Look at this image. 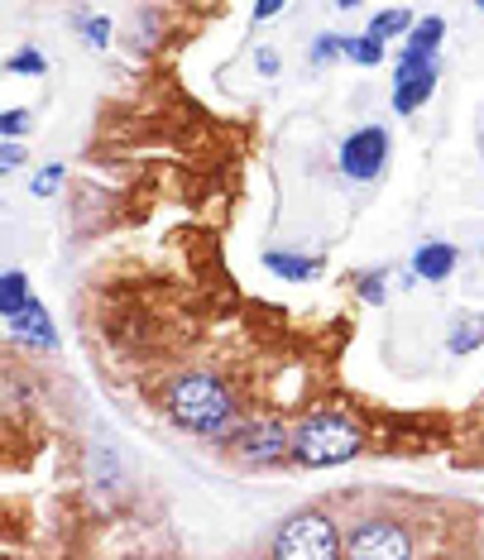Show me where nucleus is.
<instances>
[{
	"label": "nucleus",
	"mask_w": 484,
	"mask_h": 560,
	"mask_svg": "<svg viewBox=\"0 0 484 560\" xmlns=\"http://www.w3.org/2000/svg\"><path fill=\"white\" fill-rule=\"evenodd\" d=\"M24 130H30V110H5V116H0V135L5 139H20Z\"/></svg>",
	"instance_id": "20"
},
{
	"label": "nucleus",
	"mask_w": 484,
	"mask_h": 560,
	"mask_svg": "<svg viewBox=\"0 0 484 560\" xmlns=\"http://www.w3.org/2000/svg\"><path fill=\"white\" fill-rule=\"evenodd\" d=\"M24 163V149H20V139H5V144H0V173H15Z\"/></svg>",
	"instance_id": "22"
},
{
	"label": "nucleus",
	"mask_w": 484,
	"mask_h": 560,
	"mask_svg": "<svg viewBox=\"0 0 484 560\" xmlns=\"http://www.w3.org/2000/svg\"><path fill=\"white\" fill-rule=\"evenodd\" d=\"M254 62H260L264 78H274V72H278V54H274V48H260V54H254Z\"/></svg>",
	"instance_id": "24"
},
{
	"label": "nucleus",
	"mask_w": 484,
	"mask_h": 560,
	"mask_svg": "<svg viewBox=\"0 0 484 560\" xmlns=\"http://www.w3.org/2000/svg\"><path fill=\"white\" fill-rule=\"evenodd\" d=\"M226 445L250 465H274L292 451V431H284L274 417H250V422H240L231 436H226Z\"/></svg>",
	"instance_id": "6"
},
{
	"label": "nucleus",
	"mask_w": 484,
	"mask_h": 560,
	"mask_svg": "<svg viewBox=\"0 0 484 560\" xmlns=\"http://www.w3.org/2000/svg\"><path fill=\"white\" fill-rule=\"evenodd\" d=\"M5 330H10V340H20V346H34V350H54L58 346V330H54V316H48V307L39 298L30 302L24 312H15L5 322Z\"/></svg>",
	"instance_id": "7"
},
{
	"label": "nucleus",
	"mask_w": 484,
	"mask_h": 560,
	"mask_svg": "<svg viewBox=\"0 0 484 560\" xmlns=\"http://www.w3.org/2000/svg\"><path fill=\"white\" fill-rule=\"evenodd\" d=\"M78 24H82V34H87V44L92 48H106L111 44V20H101V15H78Z\"/></svg>",
	"instance_id": "18"
},
{
	"label": "nucleus",
	"mask_w": 484,
	"mask_h": 560,
	"mask_svg": "<svg viewBox=\"0 0 484 560\" xmlns=\"http://www.w3.org/2000/svg\"><path fill=\"white\" fill-rule=\"evenodd\" d=\"M461 264V254H456V245H423L413 254V273L427 278V283H441V278H451V269Z\"/></svg>",
	"instance_id": "9"
},
{
	"label": "nucleus",
	"mask_w": 484,
	"mask_h": 560,
	"mask_svg": "<svg viewBox=\"0 0 484 560\" xmlns=\"http://www.w3.org/2000/svg\"><path fill=\"white\" fill-rule=\"evenodd\" d=\"M346 560H417V537L399 517H360L346 532Z\"/></svg>",
	"instance_id": "4"
},
{
	"label": "nucleus",
	"mask_w": 484,
	"mask_h": 560,
	"mask_svg": "<svg viewBox=\"0 0 484 560\" xmlns=\"http://www.w3.org/2000/svg\"><path fill=\"white\" fill-rule=\"evenodd\" d=\"M44 68H48V58L39 48H15L5 58V72H15V78H44Z\"/></svg>",
	"instance_id": "15"
},
{
	"label": "nucleus",
	"mask_w": 484,
	"mask_h": 560,
	"mask_svg": "<svg viewBox=\"0 0 484 560\" xmlns=\"http://www.w3.org/2000/svg\"><path fill=\"white\" fill-rule=\"evenodd\" d=\"M441 34H446V20H441V15H427L413 34H407V48H403V54H413V58H437Z\"/></svg>",
	"instance_id": "11"
},
{
	"label": "nucleus",
	"mask_w": 484,
	"mask_h": 560,
	"mask_svg": "<svg viewBox=\"0 0 484 560\" xmlns=\"http://www.w3.org/2000/svg\"><path fill=\"white\" fill-rule=\"evenodd\" d=\"M163 412H169V422L177 431L201 436V441H226L240 427L235 393L216 374H207V369H187V374L169 378V388H163Z\"/></svg>",
	"instance_id": "1"
},
{
	"label": "nucleus",
	"mask_w": 484,
	"mask_h": 560,
	"mask_svg": "<svg viewBox=\"0 0 484 560\" xmlns=\"http://www.w3.org/2000/svg\"><path fill=\"white\" fill-rule=\"evenodd\" d=\"M58 183H62V163H48V168L34 173V187H30V192H34V197H54Z\"/></svg>",
	"instance_id": "19"
},
{
	"label": "nucleus",
	"mask_w": 484,
	"mask_h": 560,
	"mask_svg": "<svg viewBox=\"0 0 484 560\" xmlns=\"http://www.w3.org/2000/svg\"><path fill=\"white\" fill-rule=\"evenodd\" d=\"M331 54H341V34H322V39L312 44V68H322Z\"/></svg>",
	"instance_id": "21"
},
{
	"label": "nucleus",
	"mask_w": 484,
	"mask_h": 560,
	"mask_svg": "<svg viewBox=\"0 0 484 560\" xmlns=\"http://www.w3.org/2000/svg\"><path fill=\"white\" fill-rule=\"evenodd\" d=\"M355 292H360V302H384V292H389V273L384 269H369L355 278Z\"/></svg>",
	"instance_id": "17"
},
{
	"label": "nucleus",
	"mask_w": 484,
	"mask_h": 560,
	"mask_svg": "<svg viewBox=\"0 0 484 560\" xmlns=\"http://www.w3.org/2000/svg\"><path fill=\"white\" fill-rule=\"evenodd\" d=\"M341 54L350 62H360V68H379V62H384V48L374 39H346V34H341Z\"/></svg>",
	"instance_id": "16"
},
{
	"label": "nucleus",
	"mask_w": 484,
	"mask_h": 560,
	"mask_svg": "<svg viewBox=\"0 0 484 560\" xmlns=\"http://www.w3.org/2000/svg\"><path fill=\"white\" fill-rule=\"evenodd\" d=\"M346 556V541H341V527L316 508H298L278 522L274 532V560H341Z\"/></svg>",
	"instance_id": "3"
},
{
	"label": "nucleus",
	"mask_w": 484,
	"mask_h": 560,
	"mask_svg": "<svg viewBox=\"0 0 484 560\" xmlns=\"http://www.w3.org/2000/svg\"><path fill=\"white\" fill-rule=\"evenodd\" d=\"M403 30H413V10H403V5H393V10H379L374 20H369V30H365V39H374L379 48H384L393 34H403Z\"/></svg>",
	"instance_id": "10"
},
{
	"label": "nucleus",
	"mask_w": 484,
	"mask_h": 560,
	"mask_svg": "<svg viewBox=\"0 0 484 560\" xmlns=\"http://www.w3.org/2000/svg\"><path fill=\"white\" fill-rule=\"evenodd\" d=\"M336 168L346 173L350 183H374V177H384V168H389L384 125H365V130L346 135V144H341V154H336Z\"/></svg>",
	"instance_id": "5"
},
{
	"label": "nucleus",
	"mask_w": 484,
	"mask_h": 560,
	"mask_svg": "<svg viewBox=\"0 0 484 560\" xmlns=\"http://www.w3.org/2000/svg\"><path fill=\"white\" fill-rule=\"evenodd\" d=\"M360 451H365V427L350 412H341V407H322V412H308L292 427L288 455L302 469H336V465H350Z\"/></svg>",
	"instance_id": "2"
},
{
	"label": "nucleus",
	"mask_w": 484,
	"mask_h": 560,
	"mask_svg": "<svg viewBox=\"0 0 484 560\" xmlns=\"http://www.w3.org/2000/svg\"><path fill=\"white\" fill-rule=\"evenodd\" d=\"M254 24H264V20H274V15H284V0H260V5L250 10Z\"/></svg>",
	"instance_id": "23"
},
{
	"label": "nucleus",
	"mask_w": 484,
	"mask_h": 560,
	"mask_svg": "<svg viewBox=\"0 0 484 560\" xmlns=\"http://www.w3.org/2000/svg\"><path fill=\"white\" fill-rule=\"evenodd\" d=\"M30 302H34V298H30V283H24V273H20V269H10L5 278H0V316L10 322V316L24 312Z\"/></svg>",
	"instance_id": "14"
},
{
	"label": "nucleus",
	"mask_w": 484,
	"mask_h": 560,
	"mask_svg": "<svg viewBox=\"0 0 484 560\" xmlns=\"http://www.w3.org/2000/svg\"><path fill=\"white\" fill-rule=\"evenodd\" d=\"M480 346H484V316L465 312L461 322L451 326V336H446V350H451V354H470V350H480Z\"/></svg>",
	"instance_id": "13"
},
{
	"label": "nucleus",
	"mask_w": 484,
	"mask_h": 560,
	"mask_svg": "<svg viewBox=\"0 0 484 560\" xmlns=\"http://www.w3.org/2000/svg\"><path fill=\"white\" fill-rule=\"evenodd\" d=\"M437 72H427V78H417V82H407V86H393V110H403V116L423 110L427 101H431V92H437Z\"/></svg>",
	"instance_id": "12"
},
{
	"label": "nucleus",
	"mask_w": 484,
	"mask_h": 560,
	"mask_svg": "<svg viewBox=\"0 0 484 560\" xmlns=\"http://www.w3.org/2000/svg\"><path fill=\"white\" fill-rule=\"evenodd\" d=\"M264 264H269V273L288 278V283H312V278H322V259H312V254L269 249V254H264Z\"/></svg>",
	"instance_id": "8"
}]
</instances>
